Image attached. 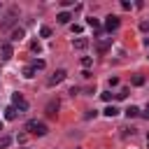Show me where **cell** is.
Returning <instances> with one entry per match:
<instances>
[{"instance_id":"4316f807","label":"cell","mask_w":149,"mask_h":149,"mask_svg":"<svg viewBox=\"0 0 149 149\" xmlns=\"http://www.w3.org/2000/svg\"><path fill=\"white\" fill-rule=\"evenodd\" d=\"M140 30H149V21H140Z\"/></svg>"},{"instance_id":"7a4b0ae2","label":"cell","mask_w":149,"mask_h":149,"mask_svg":"<svg viewBox=\"0 0 149 149\" xmlns=\"http://www.w3.org/2000/svg\"><path fill=\"white\" fill-rule=\"evenodd\" d=\"M58 109H61V102H58V98L49 100V102H47V107H44V112H47V116H49V119H56V116H58Z\"/></svg>"},{"instance_id":"277c9868","label":"cell","mask_w":149,"mask_h":149,"mask_svg":"<svg viewBox=\"0 0 149 149\" xmlns=\"http://www.w3.org/2000/svg\"><path fill=\"white\" fill-rule=\"evenodd\" d=\"M65 77H68V72H65V70L61 68V70H56V72H54V74H51V77L47 79V86H56V84H61V81H63Z\"/></svg>"},{"instance_id":"4dcf8cb0","label":"cell","mask_w":149,"mask_h":149,"mask_svg":"<svg viewBox=\"0 0 149 149\" xmlns=\"http://www.w3.org/2000/svg\"><path fill=\"white\" fill-rule=\"evenodd\" d=\"M144 47H149V35H147V37H144Z\"/></svg>"},{"instance_id":"3957f363","label":"cell","mask_w":149,"mask_h":149,"mask_svg":"<svg viewBox=\"0 0 149 149\" xmlns=\"http://www.w3.org/2000/svg\"><path fill=\"white\" fill-rule=\"evenodd\" d=\"M16 12H19L16 7H12V9H9V14H7V19H5L2 23H0V30H9V28H12L14 23H16Z\"/></svg>"},{"instance_id":"d4e9b609","label":"cell","mask_w":149,"mask_h":149,"mask_svg":"<svg viewBox=\"0 0 149 149\" xmlns=\"http://www.w3.org/2000/svg\"><path fill=\"white\" fill-rule=\"evenodd\" d=\"M33 51H35V54H40V51H42V47H40V42H33Z\"/></svg>"},{"instance_id":"30bf717a","label":"cell","mask_w":149,"mask_h":149,"mask_svg":"<svg viewBox=\"0 0 149 149\" xmlns=\"http://www.w3.org/2000/svg\"><path fill=\"white\" fill-rule=\"evenodd\" d=\"M72 47L74 49H86L88 47V40L86 37H77V40H72Z\"/></svg>"},{"instance_id":"8fae6325","label":"cell","mask_w":149,"mask_h":149,"mask_svg":"<svg viewBox=\"0 0 149 149\" xmlns=\"http://www.w3.org/2000/svg\"><path fill=\"white\" fill-rule=\"evenodd\" d=\"M102 114H105V116H109V119H114V116H116V114H119V107H114V105H107V107H105V112H102Z\"/></svg>"},{"instance_id":"44dd1931","label":"cell","mask_w":149,"mask_h":149,"mask_svg":"<svg viewBox=\"0 0 149 149\" xmlns=\"http://www.w3.org/2000/svg\"><path fill=\"white\" fill-rule=\"evenodd\" d=\"M44 65H47V63H44L42 58H40V61H33V68H35V70H42Z\"/></svg>"},{"instance_id":"4fadbf2b","label":"cell","mask_w":149,"mask_h":149,"mask_svg":"<svg viewBox=\"0 0 149 149\" xmlns=\"http://www.w3.org/2000/svg\"><path fill=\"white\" fill-rule=\"evenodd\" d=\"M56 19H58V23H63V26H65V23H70V19H72V14H70V12H61V14L56 16Z\"/></svg>"},{"instance_id":"cb8c5ba5","label":"cell","mask_w":149,"mask_h":149,"mask_svg":"<svg viewBox=\"0 0 149 149\" xmlns=\"http://www.w3.org/2000/svg\"><path fill=\"white\" fill-rule=\"evenodd\" d=\"M121 7H123V9H133V2H128V0H121Z\"/></svg>"},{"instance_id":"603a6c76","label":"cell","mask_w":149,"mask_h":149,"mask_svg":"<svg viewBox=\"0 0 149 149\" xmlns=\"http://www.w3.org/2000/svg\"><path fill=\"white\" fill-rule=\"evenodd\" d=\"M126 95H128V88H121V91H119V93H116V98H119V100H123V98H126Z\"/></svg>"},{"instance_id":"e0dca14e","label":"cell","mask_w":149,"mask_h":149,"mask_svg":"<svg viewBox=\"0 0 149 149\" xmlns=\"http://www.w3.org/2000/svg\"><path fill=\"white\" fill-rule=\"evenodd\" d=\"M9 144H12V137H9V135H5V137H0V149H7Z\"/></svg>"},{"instance_id":"484cf974","label":"cell","mask_w":149,"mask_h":149,"mask_svg":"<svg viewBox=\"0 0 149 149\" xmlns=\"http://www.w3.org/2000/svg\"><path fill=\"white\" fill-rule=\"evenodd\" d=\"M26 140H28V135H26V133H23V135H19V137H16V142H19V144H23V142H26Z\"/></svg>"},{"instance_id":"6da1fadb","label":"cell","mask_w":149,"mask_h":149,"mask_svg":"<svg viewBox=\"0 0 149 149\" xmlns=\"http://www.w3.org/2000/svg\"><path fill=\"white\" fill-rule=\"evenodd\" d=\"M26 130L30 133V135H47L49 133V128H47V123H42V121H37V119H33V121H28L26 123Z\"/></svg>"},{"instance_id":"83f0119b","label":"cell","mask_w":149,"mask_h":149,"mask_svg":"<svg viewBox=\"0 0 149 149\" xmlns=\"http://www.w3.org/2000/svg\"><path fill=\"white\" fill-rule=\"evenodd\" d=\"M72 33H81V26L79 23H72Z\"/></svg>"},{"instance_id":"9a60e30c","label":"cell","mask_w":149,"mask_h":149,"mask_svg":"<svg viewBox=\"0 0 149 149\" xmlns=\"http://www.w3.org/2000/svg\"><path fill=\"white\" fill-rule=\"evenodd\" d=\"M23 77H26V79H33V77H35V68H33V65L23 68Z\"/></svg>"},{"instance_id":"ffe728a7","label":"cell","mask_w":149,"mask_h":149,"mask_svg":"<svg viewBox=\"0 0 149 149\" xmlns=\"http://www.w3.org/2000/svg\"><path fill=\"white\" fill-rule=\"evenodd\" d=\"M91 63H93L91 56H84V58H81V65H84V68H91Z\"/></svg>"},{"instance_id":"d6986e66","label":"cell","mask_w":149,"mask_h":149,"mask_svg":"<svg viewBox=\"0 0 149 149\" xmlns=\"http://www.w3.org/2000/svg\"><path fill=\"white\" fill-rule=\"evenodd\" d=\"M40 35H42V37H51V28H49V26H42V28H40Z\"/></svg>"},{"instance_id":"f546056e","label":"cell","mask_w":149,"mask_h":149,"mask_svg":"<svg viewBox=\"0 0 149 149\" xmlns=\"http://www.w3.org/2000/svg\"><path fill=\"white\" fill-rule=\"evenodd\" d=\"M142 114H144V116H147V119H149V105H147V107H144V112H142Z\"/></svg>"},{"instance_id":"7402d4cb","label":"cell","mask_w":149,"mask_h":149,"mask_svg":"<svg viewBox=\"0 0 149 149\" xmlns=\"http://www.w3.org/2000/svg\"><path fill=\"white\" fill-rule=\"evenodd\" d=\"M95 114H98L95 109H86V114H84V119H95Z\"/></svg>"},{"instance_id":"1f68e13d","label":"cell","mask_w":149,"mask_h":149,"mask_svg":"<svg viewBox=\"0 0 149 149\" xmlns=\"http://www.w3.org/2000/svg\"><path fill=\"white\" fill-rule=\"evenodd\" d=\"M0 130H2V121H0Z\"/></svg>"},{"instance_id":"5b68a950","label":"cell","mask_w":149,"mask_h":149,"mask_svg":"<svg viewBox=\"0 0 149 149\" xmlns=\"http://www.w3.org/2000/svg\"><path fill=\"white\" fill-rule=\"evenodd\" d=\"M12 105H14L16 109H19V114L28 109V102H26V98H23L21 93H14V95H12Z\"/></svg>"},{"instance_id":"d6a6232c","label":"cell","mask_w":149,"mask_h":149,"mask_svg":"<svg viewBox=\"0 0 149 149\" xmlns=\"http://www.w3.org/2000/svg\"><path fill=\"white\" fill-rule=\"evenodd\" d=\"M0 77H2V70H0Z\"/></svg>"},{"instance_id":"8992f818","label":"cell","mask_w":149,"mask_h":149,"mask_svg":"<svg viewBox=\"0 0 149 149\" xmlns=\"http://www.w3.org/2000/svg\"><path fill=\"white\" fill-rule=\"evenodd\" d=\"M0 56H2V61H9V58L14 56L12 42H0Z\"/></svg>"},{"instance_id":"52a82bcc","label":"cell","mask_w":149,"mask_h":149,"mask_svg":"<svg viewBox=\"0 0 149 149\" xmlns=\"http://www.w3.org/2000/svg\"><path fill=\"white\" fill-rule=\"evenodd\" d=\"M119 23H121V21H119V16L109 14V16L105 19V30H109V33H112V30H116V28H119Z\"/></svg>"},{"instance_id":"ba28073f","label":"cell","mask_w":149,"mask_h":149,"mask_svg":"<svg viewBox=\"0 0 149 149\" xmlns=\"http://www.w3.org/2000/svg\"><path fill=\"white\" fill-rule=\"evenodd\" d=\"M109 47H112V37H102V40H98V54H107L109 51Z\"/></svg>"},{"instance_id":"f1b7e54d","label":"cell","mask_w":149,"mask_h":149,"mask_svg":"<svg viewBox=\"0 0 149 149\" xmlns=\"http://www.w3.org/2000/svg\"><path fill=\"white\" fill-rule=\"evenodd\" d=\"M102 100H105V102H109V100H112V93H109V91H107V93H102Z\"/></svg>"},{"instance_id":"ac0fdd59","label":"cell","mask_w":149,"mask_h":149,"mask_svg":"<svg viewBox=\"0 0 149 149\" xmlns=\"http://www.w3.org/2000/svg\"><path fill=\"white\" fill-rule=\"evenodd\" d=\"M86 23H88L91 28H95V30L100 28V21H98V19H93V16H88V19H86Z\"/></svg>"},{"instance_id":"7c38bea8","label":"cell","mask_w":149,"mask_h":149,"mask_svg":"<svg viewBox=\"0 0 149 149\" xmlns=\"http://www.w3.org/2000/svg\"><path fill=\"white\" fill-rule=\"evenodd\" d=\"M16 114H19V109H16V107H14V105H12V107H7V109H5V119H7V121H12V119H16Z\"/></svg>"},{"instance_id":"5bb4252c","label":"cell","mask_w":149,"mask_h":149,"mask_svg":"<svg viewBox=\"0 0 149 149\" xmlns=\"http://www.w3.org/2000/svg\"><path fill=\"white\" fill-rule=\"evenodd\" d=\"M123 112H126V116H128V119H133V116H137V114H140V109H137L135 105H130V107H128V109H123Z\"/></svg>"},{"instance_id":"2e32d148","label":"cell","mask_w":149,"mask_h":149,"mask_svg":"<svg viewBox=\"0 0 149 149\" xmlns=\"http://www.w3.org/2000/svg\"><path fill=\"white\" fill-rule=\"evenodd\" d=\"M130 81H133V86H142V84H144V77H142V74H133Z\"/></svg>"},{"instance_id":"9c48e42d","label":"cell","mask_w":149,"mask_h":149,"mask_svg":"<svg viewBox=\"0 0 149 149\" xmlns=\"http://www.w3.org/2000/svg\"><path fill=\"white\" fill-rule=\"evenodd\" d=\"M23 37H26V30H23V28H14V30H12V37H9V42H21Z\"/></svg>"}]
</instances>
